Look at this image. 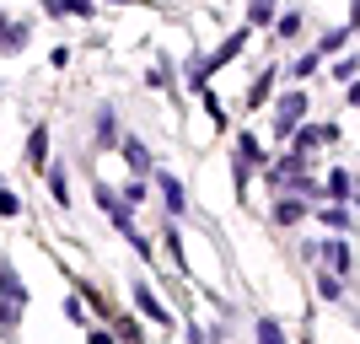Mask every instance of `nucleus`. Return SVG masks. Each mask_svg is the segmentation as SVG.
<instances>
[{"instance_id": "1", "label": "nucleus", "mask_w": 360, "mask_h": 344, "mask_svg": "<svg viewBox=\"0 0 360 344\" xmlns=\"http://www.w3.org/2000/svg\"><path fill=\"white\" fill-rule=\"evenodd\" d=\"M22 307H27V291H22V280L11 274V264H0V323H16Z\"/></svg>"}, {"instance_id": "2", "label": "nucleus", "mask_w": 360, "mask_h": 344, "mask_svg": "<svg viewBox=\"0 0 360 344\" xmlns=\"http://www.w3.org/2000/svg\"><path fill=\"white\" fill-rule=\"evenodd\" d=\"M135 301H140V312L150 317V323H167V329H172V317H167V307L156 296H150V285H135Z\"/></svg>"}, {"instance_id": "3", "label": "nucleus", "mask_w": 360, "mask_h": 344, "mask_svg": "<svg viewBox=\"0 0 360 344\" xmlns=\"http://www.w3.org/2000/svg\"><path fill=\"white\" fill-rule=\"evenodd\" d=\"M307 113V91H290L285 103H280V135H290V124Z\"/></svg>"}, {"instance_id": "4", "label": "nucleus", "mask_w": 360, "mask_h": 344, "mask_svg": "<svg viewBox=\"0 0 360 344\" xmlns=\"http://www.w3.org/2000/svg\"><path fill=\"white\" fill-rule=\"evenodd\" d=\"M162 199H167V215H183V183L172 172H162Z\"/></svg>"}, {"instance_id": "5", "label": "nucleus", "mask_w": 360, "mask_h": 344, "mask_svg": "<svg viewBox=\"0 0 360 344\" xmlns=\"http://www.w3.org/2000/svg\"><path fill=\"white\" fill-rule=\"evenodd\" d=\"M323 258H328V269L349 274V242H328V248H323Z\"/></svg>"}, {"instance_id": "6", "label": "nucleus", "mask_w": 360, "mask_h": 344, "mask_svg": "<svg viewBox=\"0 0 360 344\" xmlns=\"http://www.w3.org/2000/svg\"><path fill=\"white\" fill-rule=\"evenodd\" d=\"M27 156H32V167H44V162H49V129H32V140H27Z\"/></svg>"}, {"instance_id": "7", "label": "nucleus", "mask_w": 360, "mask_h": 344, "mask_svg": "<svg viewBox=\"0 0 360 344\" xmlns=\"http://www.w3.org/2000/svg\"><path fill=\"white\" fill-rule=\"evenodd\" d=\"M328 194L339 199V205L349 199V172H345V167H333V172H328Z\"/></svg>"}, {"instance_id": "8", "label": "nucleus", "mask_w": 360, "mask_h": 344, "mask_svg": "<svg viewBox=\"0 0 360 344\" xmlns=\"http://www.w3.org/2000/svg\"><path fill=\"white\" fill-rule=\"evenodd\" d=\"M124 156H129V167H135V172H150V156H146V146H140V140H124Z\"/></svg>"}, {"instance_id": "9", "label": "nucleus", "mask_w": 360, "mask_h": 344, "mask_svg": "<svg viewBox=\"0 0 360 344\" xmlns=\"http://www.w3.org/2000/svg\"><path fill=\"white\" fill-rule=\"evenodd\" d=\"M49 11H65V16H91V0H49Z\"/></svg>"}, {"instance_id": "10", "label": "nucleus", "mask_w": 360, "mask_h": 344, "mask_svg": "<svg viewBox=\"0 0 360 344\" xmlns=\"http://www.w3.org/2000/svg\"><path fill=\"white\" fill-rule=\"evenodd\" d=\"M323 221H328V226H333V231H349V221H355V215H349V210H345V205H333V210H328V215H323Z\"/></svg>"}, {"instance_id": "11", "label": "nucleus", "mask_w": 360, "mask_h": 344, "mask_svg": "<svg viewBox=\"0 0 360 344\" xmlns=\"http://www.w3.org/2000/svg\"><path fill=\"white\" fill-rule=\"evenodd\" d=\"M258 339H264V344H285V333H280L274 317H264V323H258Z\"/></svg>"}, {"instance_id": "12", "label": "nucleus", "mask_w": 360, "mask_h": 344, "mask_svg": "<svg viewBox=\"0 0 360 344\" xmlns=\"http://www.w3.org/2000/svg\"><path fill=\"white\" fill-rule=\"evenodd\" d=\"M301 215H307V210H301V205H290V199H285L280 210H274V221H280V226H296Z\"/></svg>"}, {"instance_id": "13", "label": "nucleus", "mask_w": 360, "mask_h": 344, "mask_svg": "<svg viewBox=\"0 0 360 344\" xmlns=\"http://www.w3.org/2000/svg\"><path fill=\"white\" fill-rule=\"evenodd\" d=\"M22 38H27V27H6V32H0V49L11 54V49H22Z\"/></svg>"}, {"instance_id": "14", "label": "nucleus", "mask_w": 360, "mask_h": 344, "mask_svg": "<svg viewBox=\"0 0 360 344\" xmlns=\"http://www.w3.org/2000/svg\"><path fill=\"white\" fill-rule=\"evenodd\" d=\"M248 16H253V22H269V16H274V0H248Z\"/></svg>"}, {"instance_id": "15", "label": "nucleus", "mask_w": 360, "mask_h": 344, "mask_svg": "<svg viewBox=\"0 0 360 344\" xmlns=\"http://www.w3.org/2000/svg\"><path fill=\"white\" fill-rule=\"evenodd\" d=\"M349 44V27L345 32H328V38H323V44H317V49H323V54H339V49H345Z\"/></svg>"}, {"instance_id": "16", "label": "nucleus", "mask_w": 360, "mask_h": 344, "mask_svg": "<svg viewBox=\"0 0 360 344\" xmlns=\"http://www.w3.org/2000/svg\"><path fill=\"white\" fill-rule=\"evenodd\" d=\"M49 189H54V199H60V205H70V183H65V172H54V178H49Z\"/></svg>"}, {"instance_id": "17", "label": "nucleus", "mask_w": 360, "mask_h": 344, "mask_svg": "<svg viewBox=\"0 0 360 344\" xmlns=\"http://www.w3.org/2000/svg\"><path fill=\"white\" fill-rule=\"evenodd\" d=\"M97 124H103V129H97V140H103V146H113V113H108V108L97 113Z\"/></svg>"}, {"instance_id": "18", "label": "nucleus", "mask_w": 360, "mask_h": 344, "mask_svg": "<svg viewBox=\"0 0 360 344\" xmlns=\"http://www.w3.org/2000/svg\"><path fill=\"white\" fill-rule=\"evenodd\" d=\"M269 87H274V75H264L258 87H248V103H264V97H269Z\"/></svg>"}, {"instance_id": "19", "label": "nucleus", "mask_w": 360, "mask_h": 344, "mask_svg": "<svg viewBox=\"0 0 360 344\" xmlns=\"http://www.w3.org/2000/svg\"><path fill=\"white\" fill-rule=\"evenodd\" d=\"M16 210H22V205H16V194H11V189H0V215H16Z\"/></svg>"}, {"instance_id": "20", "label": "nucleus", "mask_w": 360, "mask_h": 344, "mask_svg": "<svg viewBox=\"0 0 360 344\" xmlns=\"http://www.w3.org/2000/svg\"><path fill=\"white\" fill-rule=\"evenodd\" d=\"M0 189H6V183H0Z\"/></svg>"}]
</instances>
